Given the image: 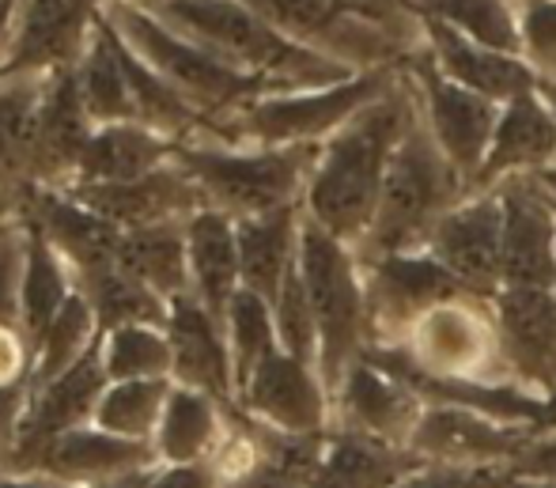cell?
<instances>
[{
    "label": "cell",
    "mask_w": 556,
    "mask_h": 488,
    "mask_svg": "<svg viewBox=\"0 0 556 488\" xmlns=\"http://www.w3.org/2000/svg\"><path fill=\"white\" fill-rule=\"evenodd\" d=\"M99 341V318L91 311V303L84 292H73L68 303L61 306V314L50 322V329L42 334V341L35 345V367H30V387H46L50 379H58L61 372L76 364L91 345Z\"/></svg>",
    "instance_id": "39"
},
{
    "label": "cell",
    "mask_w": 556,
    "mask_h": 488,
    "mask_svg": "<svg viewBox=\"0 0 556 488\" xmlns=\"http://www.w3.org/2000/svg\"><path fill=\"white\" fill-rule=\"evenodd\" d=\"M99 356H103L106 379L132 383V379H170V341L163 326H117L99 334Z\"/></svg>",
    "instance_id": "37"
},
{
    "label": "cell",
    "mask_w": 556,
    "mask_h": 488,
    "mask_svg": "<svg viewBox=\"0 0 556 488\" xmlns=\"http://www.w3.org/2000/svg\"><path fill=\"white\" fill-rule=\"evenodd\" d=\"M148 12H155L190 42L205 46L231 68L257 76L277 91L330 88L356 76V68L280 35L273 23H265L239 0H160Z\"/></svg>",
    "instance_id": "2"
},
{
    "label": "cell",
    "mask_w": 556,
    "mask_h": 488,
    "mask_svg": "<svg viewBox=\"0 0 556 488\" xmlns=\"http://www.w3.org/2000/svg\"><path fill=\"white\" fill-rule=\"evenodd\" d=\"M76 84H80L84 107H88L96 125L137 122V107H132V91H129V80H125L117 35L111 23H106L103 8H99L96 35H91L88 50L76 61Z\"/></svg>",
    "instance_id": "32"
},
{
    "label": "cell",
    "mask_w": 556,
    "mask_h": 488,
    "mask_svg": "<svg viewBox=\"0 0 556 488\" xmlns=\"http://www.w3.org/2000/svg\"><path fill=\"white\" fill-rule=\"evenodd\" d=\"M73 280H76V292H84L91 311H96L99 334L117 326H137V322H144V326H167L170 303L155 296L148 285H140L122 262L91 270Z\"/></svg>",
    "instance_id": "34"
},
{
    "label": "cell",
    "mask_w": 556,
    "mask_h": 488,
    "mask_svg": "<svg viewBox=\"0 0 556 488\" xmlns=\"http://www.w3.org/2000/svg\"><path fill=\"white\" fill-rule=\"evenodd\" d=\"M425 250L477 299L492 303L504 288V201H500V190H477L462 204H454Z\"/></svg>",
    "instance_id": "12"
},
{
    "label": "cell",
    "mask_w": 556,
    "mask_h": 488,
    "mask_svg": "<svg viewBox=\"0 0 556 488\" xmlns=\"http://www.w3.org/2000/svg\"><path fill=\"white\" fill-rule=\"evenodd\" d=\"M402 76L409 84L413 99H417L425 129L432 133V140L443 148V155L466 175L469 190H473V178L481 171L484 155H489L492 133H496L500 122V102L446 80L435 68V61L428 58L425 46L402 61Z\"/></svg>",
    "instance_id": "8"
},
{
    "label": "cell",
    "mask_w": 556,
    "mask_h": 488,
    "mask_svg": "<svg viewBox=\"0 0 556 488\" xmlns=\"http://www.w3.org/2000/svg\"><path fill=\"white\" fill-rule=\"evenodd\" d=\"M402 76V65L364 68L330 88L277 91L247 102L227 117L205 122L198 140L216 145H247V148H292V145H326L337 129L352 122L364 107L382 99Z\"/></svg>",
    "instance_id": "3"
},
{
    "label": "cell",
    "mask_w": 556,
    "mask_h": 488,
    "mask_svg": "<svg viewBox=\"0 0 556 488\" xmlns=\"http://www.w3.org/2000/svg\"><path fill=\"white\" fill-rule=\"evenodd\" d=\"M103 15L111 20L114 35L144 61L148 68L163 76L178 96H186L193 107L205 114V122L213 117H227L235 110H242L247 102L277 96V88L257 76H247L239 68H231L216 53H208L205 46L190 42L186 35L170 30L155 12L129 0H103Z\"/></svg>",
    "instance_id": "7"
},
{
    "label": "cell",
    "mask_w": 556,
    "mask_h": 488,
    "mask_svg": "<svg viewBox=\"0 0 556 488\" xmlns=\"http://www.w3.org/2000/svg\"><path fill=\"white\" fill-rule=\"evenodd\" d=\"M163 329H167L170 356H175L170 375H175L178 387H193L227 405L235 398V364L231 349H227L224 322L190 292L170 299V314Z\"/></svg>",
    "instance_id": "23"
},
{
    "label": "cell",
    "mask_w": 556,
    "mask_h": 488,
    "mask_svg": "<svg viewBox=\"0 0 556 488\" xmlns=\"http://www.w3.org/2000/svg\"><path fill=\"white\" fill-rule=\"evenodd\" d=\"M96 129L99 125L91 122L80 96V84H76V65L46 76V96L35 140V183L65 190L76 178L80 155Z\"/></svg>",
    "instance_id": "24"
},
{
    "label": "cell",
    "mask_w": 556,
    "mask_h": 488,
    "mask_svg": "<svg viewBox=\"0 0 556 488\" xmlns=\"http://www.w3.org/2000/svg\"><path fill=\"white\" fill-rule=\"evenodd\" d=\"M349 20L364 23V27L382 30L387 38H394L402 50H420V15L413 8V0H333Z\"/></svg>",
    "instance_id": "42"
},
{
    "label": "cell",
    "mask_w": 556,
    "mask_h": 488,
    "mask_svg": "<svg viewBox=\"0 0 556 488\" xmlns=\"http://www.w3.org/2000/svg\"><path fill=\"white\" fill-rule=\"evenodd\" d=\"M417 117V99H413L405 76H397L387 96L359 110L344 129H337L318 148L307 197H303V216L330 232L333 239L359 250V242L375 224V212H379L390 160Z\"/></svg>",
    "instance_id": "1"
},
{
    "label": "cell",
    "mask_w": 556,
    "mask_h": 488,
    "mask_svg": "<svg viewBox=\"0 0 556 488\" xmlns=\"http://www.w3.org/2000/svg\"><path fill=\"white\" fill-rule=\"evenodd\" d=\"M504 201V288H553L556 204L530 178L496 186Z\"/></svg>",
    "instance_id": "21"
},
{
    "label": "cell",
    "mask_w": 556,
    "mask_h": 488,
    "mask_svg": "<svg viewBox=\"0 0 556 488\" xmlns=\"http://www.w3.org/2000/svg\"><path fill=\"white\" fill-rule=\"evenodd\" d=\"M129 4H140V8H155L160 0H129Z\"/></svg>",
    "instance_id": "52"
},
{
    "label": "cell",
    "mask_w": 556,
    "mask_h": 488,
    "mask_svg": "<svg viewBox=\"0 0 556 488\" xmlns=\"http://www.w3.org/2000/svg\"><path fill=\"white\" fill-rule=\"evenodd\" d=\"M469 193L473 190H469L466 175L446 160L443 148L417 117L390 160L387 183L379 193V212H375L371 232L359 242L356 254L379 258L425 250L440 220Z\"/></svg>",
    "instance_id": "4"
},
{
    "label": "cell",
    "mask_w": 556,
    "mask_h": 488,
    "mask_svg": "<svg viewBox=\"0 0 556 488\" xmlns=\"http://www.w3.org/2000/svg\"><path fill=\"white\" fill-rule=\"evenodd\" d=\"M556 163V114L549 91L534 88L527 96L511 99L500 107V122L492 133L489 155L473 178L477 190H496L511 178L542 175Z\"/></svg>",
    "instance_id": "19"
},
{
    "label": "cell",
    "mask_w": 556,
    "mask_h": 488,
    "mask_svg": "<svg viewBox=\"0 0 556 488\" xmlns=\"http://www.w3.org/2000/svg\"><path fill=\"white\" fill-rule=\"evenodd\" d=\"M239 4H247L265 23H273L292 42L311 46V50L326 53V58L341 61L356 73L402 65L409 58V50H402L382 30L349 20L333 0H239Z\"/></svg>",
    "instance_id": "11"
},
{
    "label": "cell",
    "mask_w": 556,
    "mask_h": 488,
    "mask_svg": "<svg viewBox=\"0 0 556 488\" xmlns=\"http://www.w3.org/2000/svg\"><path fill=\"white\" fill-rule=\"evenodd\" d=\"M155 462V451L144 439H122L103 428H73L65 436L38 447L23 470H38L58 481L103 485L125 474H140Z\"/></svg>",
    "instance_id": "25"
},
{
    "label": "cell",
    "mask_w": 556,
    "mask_h": 488,
    "mask_svg": "<svg viewBox=\"0 0 556 488\" xmlns=\"http://www.w3.org/2000/svg\"><path fill=\"white\" fill-rule=\"evenodd\" d=\"M519 4H522V0H519Z\"/></svg>",
    "instance_id": "59"
},
{
    "label": "cell",
    "mask_w": 556,
    "mask_h": 488,
    "mask_svg": "<svg viewBox=\"0 0 556 488\" xmlns=\"http://www.w3.org/2000/svg\"><path fill=\"white\" fill-rule=\"evenodd\" d=\"M84 209L99 212L122 232H137V227L155 224H186L193 212L205 209L198 183L178 160L163 163L152 175H140L132 183H106V186H68Z\"/></svg>",
    "instance_id": "17"
},
{
    "label": "cell",
    "mask_w": 556,
    "mask_h": 488,
    "mask_svg": "<svg viewBox=\"0 0 556 488\" xmlns=\"http://www.w3.org/2000/svg\"><path fill=\"white\" fill-rule=\"evenodd\" d=\"M23 270H27V232L0 227V326L23 334Z\"/></svg>",
    "instance_id": "44"
},
{
    "label": "cell",
    "mask_w": 556,
    "mask_h": 488,
    "mask_svg": "<svg viewBox=\"0 0 556 488\" xmlns=\"http://www.w3.org/2000/svg\"><path fill=\"white\" fill-rule=\"evenodd\" d=\"M224 334H227V349H231V364H235V398H239L242 383L257 372V364L280 349L273 303L254 296L250 288H239L224 314Z\"/></svg>",
    "instance_id": "38"
},
{
    "label": "cell",
    "mask_w": 556,
    "mask_h": 488,
    "mask_svg": "<svg viewBox=\"0 0 556 488\" xmlns=\"http://www.w3.org/2000/svg\"><path fill=\"white\" fill-rule=\"evenodd\" d=\"M519 42H522V61L545 84L556 80V0H522Z\"/></svg>",
    "instance_id": "43"
},
{
    "label": "cell",
    "mask_w": 556,
    "mask_h": 488,
    "mask_svg": "<svg viewBox=\"0 0 556 488\" xmlns=\"http://www.w3.org/2000/svg\"><path fill=\"white\" fill-rule=\"evenodd\" d=\"M186 258H190V292L201 306L224 322L235 292L242 288L239 227L220 209H201L186 220Z\"/></svg>",
    "instance_id": "26"
},
{
    "label": "cell",
    "mask_w": 556,
    "mask_h": 488,
    "mask_svg": "<svg viewBox=\"0 0 556 488\" xmlns=\"http://www.w3.org/2000/svg\"><path fill=\"white\" fill-rule=\"evenodd\" d=\"M0 488H53V485H0Z\"/></svg>",
    "instance_id": "53"
},
{
    "label": "cell",
    "mask_w": 556,
    "mask_h": 488,
    "mask_svg": "<svg viewBox=\"0 0 556 488\" xmlns=\"http://www.w3.org/2000/svg\"><path fill=\"white\" fill-rule=\"evenodd\" d=\"M413 8L417 15L440 20L473 42L522 58L519 0H413Z\"/></svg>",
    "instance_id": "36"
},
{
    "label": "cell",
    "mask_w": 556,
    "mask_h": 488,
    "mask_svg": "<svg viewBox=\"0 0 556 488\" xmlns=\"http://www.w3.org/2000/svg\"><path fill=\"white\" fill-rule=\"evenodd\" d=\"M394 349H405V356L428 375L511 383L500 364L492 303H481V299H454V303L435 306Z\"/></svg>",
    "instance_id": "10"
},
{
    "label": "cell",
    "mask_w": 556,
    "mask_h": 488,
    "mask_svg": "<svg viewBox=\"0 0 556 488\" xmlns=\"http://www.w3.org/2000/svg\"><path fill=\"white\" fill-rule=\"evenodd\" d=\"M155 477L152 474H125V477H114V481H103V485H91V488H152Z\"/></svg>",
    "instance_id": "49"
},
{
    "label": "cell",
    "mask_w": 556,
    "mask_h": 488,
    "mask_svg": "<svg viewBox=\"0 0 556 488\" xmlns=\"http://www.w3.org/2000/svg\"><path fill=\"white\" fill-rule=\"evenodd\" d=\"M359 262L367 280V306H371V345H402L409 329L435 306L454 299H477L428 250L359 258Z\"/></svg>",
    "instance_id": "9"
},
{
    "label": "cell",
    "mask_w": 556,
    "mask_h": 488,
    "mask_svg": "<svg viewBox=\"0 0 556 488\" xmlns=\"http://www.w3.org/2000/svg\"><path fill=\"white\" fill-rule=\"evenodd\" d=\"M553 303H556V280H553Z\"/></svg>",
    "instance_id": "57"
},
{
    "label": "cell",
    "mask_w": 556,
    "mask_h": 488,
    "mask_svg": "<svg viewBox=\"0 0 556 488\" xmlns=\"http://www.w3.org/2000/svg\"><path fill=\"white\" fill-rule=\"evenodd\" d=\"M515 477L504 466H440L428 462L394 488H507Z\"/></svg>",
    "instance_id": "45"
},
{
    "label": "cell",
    "mask_w": 556,
    "mask_h": 488,
    "mask_svg": "<svg viewBox=\"0 0 556 488\" xmlns=\"http://www.w3.org/2000/svg\"><path fill=\"white\" fill-rule=\"evenodd\" d=\"M530 183H534L538 190H542L556 204V163H553V167H545L542 175H530Z\"/></svg>",
    "instance_id": "50"
},
{
    "label": "cell",
    "mask_w": 556,
    "mask_h": 488,
    "mask_svg": "<svg viewBox=\"0 0 556 488\" xmlns=\"http://www.w3.org/2000/svg\"><path fill=\"white\" fill-rule=\"evenodd\" d=\"M300 277L318 326V372H323V383L333 398L344 372L371 349V306H367L364 262H359L356 247L333 239L330 232H323L303 216Z\"/></svg>",
    "instance_id": "6"
},
{
    "label": "cell",
    "mask_w": 556,
    "mask_h": 488,
    "mask_svg": "<svg viewBox=\"0 0 556 488\" xmlns=\"http://www.w3.org/2000/svg\"><path fill=\"white\" fill-rule=\"evenodd\" d=\"M224 447L220 401L193 387H170L163 421L155 428V454L170 466H198Z\"/></svg>",
    "instance_id": "31"
},
{
    "label": "cell",
    "mask_w": 556,
    "mask_h": 488,
    "mask_svg": "<svg viewBox=\"0 0 556 488\" xmlns=\"http://www.w3.org/2000/svg\"><path fill=\"white\" fill-rule=\"evenodd\" d=\"M420 38H425L428 58L435 61V68H440L446 80L500 102V107L527 96V91H534V88H545V80L522 58L473 42V38L458 35V30L446 27L440 20L420 15Z\"/></svg>",
    "instance_id": "22"
},
{
    "label": "cell",
    "mask_w": 556,
    "mask_h": 488,
    "mask_svg": "<svg viewBox=\"0 0 556 488\" xmlns=\"http://www.w3.org/2000/svg\"><path fill=\"white\" fill-rule=\"evenodd\" d=\"M106 387H111V379H106V367L96 341L68 372H61L46 387L30 390L27 413H23L20 431H15V466L23 470V462L38 447L50 443V439L65 436L73 428H84V421L96 416L99 398L106 393Z\"/></svg>",
    "instance_id": "20"
},
{
    "label": "cell",
    "mask_w": 556,
    "mask_h": 488,
    "mask_svg": "<svg viewBox=\"0 0 556 488\" xmlns=\"http://www.w3.org/2000/svg\"><path fill=\"white\" fill-rule=\"evenodd\" d=\"M117 262L148 285L160 299L190 296V258H186V224H155L122 235Z\"/></svg>",
    "instance_id": "33"
},
{
    "label": "cell",
    "mask_w": 556,
    "mask_h": 488,
    "mask_svg": "<svg viewBox=\"0 0 556 488\" xmlns=\"http://www.w3.org/2000/svg\"><path fill=\"white\" fill-rule=\"evenodd\" d=\"M542 431H556V393L549 398V421H545V428ZM542 431H538V436H542Z\"/></svg>",
    "instance_id": "51"
},
{
    "label": "cell",
    "mask_w": 556,
    "mask_h": 488,
    "mask_svg": "<svg viewBox=\"0 0 556 488\" xmlns=\"http://www.w3.org/2000/svg\"><path fill=\"white\" fill-rule=\"evenodd\" d=\"M170 398L167 379H132V383H111L99 398L96 428L111 431L122 439H144L160 428L163 405Z\"/></svg>",
    "instance_id": "40"
},
{
    "label": "cell",
    "mask_w": 556,
    "mask_h": 488,
    "mask_svg": "<svg viewBox=\"0 0 556 488\" xmlns=\"http://www.w3.org/2000/svg\"><path fill=\"white\" fill-rule=\"evenodd\" d=\"M522 485H530V488H556V485H534V481H522Z\"/></svg>",
    "instance_id": "55"
},
{
    "label": "cell",
    "mask_w": 556,
    "mask_h": 488,
    "mask_svg": "<svg viewBox=\"0 0 556 488\" xmlns=\"http://www.w3.org/2000/svg\"><path fill=\"white\" fill-rule=\"evenodd\" d=\"M178 152V140L152 133L140 122L99 125L91 133L88 148L80 155V167L68 186H106V183H132L140 175H152ZM65 186V190H68Z\"/></svg>",
    "instance_id": "28"
},
{
    "label": "cell",
    "mask_w": 556,
    "mask_h": 488,
    "mask_svg": "<svg viewBox=\"0 0 556 488\" xmlns=\"http://www.w3.org/2000/svg\"><path fill=\"white\" fill-rule=\"evenodd\" d=\"M27 232V270H23V337L30 341V352L42 341V334L50 329V322L61 314V306L68 303L73 288V273H68L65 258L53 250V242L46 239L38 227L23 224Z\"/></svg>",
    "instance_id": "35"
},
{
    "label": "cell",
    "mask_w": 556,
    "mask_h": 488,
    "mask_svg": "<svg viewBox=\"0 0 556 488\" xmlns=\"http://www.w3.org/2000/svg\"><path fill=\"white\" fill-rule=\"evenodd\" d=\"M420 466L428 462L409 447L382 443L364 431L333 428L311 488H394Z\"/></svg>",
    "instance_id": "27"
},
{
    "label": "cell",
    "mask_w": 556,
    "mask_h": 488,
    "mask_svg": "<svg viewBox=\"0 0 556 488\" xmlns=\"http://www.w3.org/2000/svg\"><path fill=\"white\" fill-rule=\"evenodd\" d=\"M515 481L556 485V431H542L527 443V451L511 462Z\"/></svg>",
    "instance_id": "46"
},
{
    "label": "cell",
    "mask_w": 556,
    "mask_h": 488,
    "mask_svg": "<svg viewBox=\"0 0 556 488\" xmlns=\"http://www.w3.org/2000/svg\"><path fill=\"white\" fill-rule=\"evenodd\" d=\"M242 416L288 436H326L333 431V398L323 372L277 349L257 364V372L239 390Z\"/></svg>",
    "instance_id": "13"
},
{
    "label": "cell",
    "mask_w": 556,
    "mask_h": 488,
    "mask_svg": "<svg viewBox=\"0 0 556 488\" xmlns=\"http://www.w3.org/2000/svg\"><path fill=\"white\" fill-rule=\"evenodd\" d=\"M46 76H0V201L35 186V140Z\"/></svg>",
    "instance_id": "30"
},
{
    "label": "cell",
    "mask_w": 556,
    "mask_h": 488,
    "mask_svg": "<svg viewBox=\"0 0 556 488\" xmlns=\"http://www.w3.org/2000/svg\"><path fill=\"white\" fill-rule=\"evenodd\" d=\"M507 488H530V485H522V481H511V485H507Z\"/></svg>",
    "instance_id": "56"
},
{
    "label": "cell",
    "mask_w": 556,
    "mask_h": 488,
    "mask_svg": "<svg viewBox=\"0 0 556 488\" xmlns=\"http://www.w3.org/2000/svg\"><path fill=\"white\" fill-rule=\"evenodd\" d=\"M103 0H20L0 76H50L84 58Z\"/></svg>",
    "instance_id": "14"
},
{
    "label": "cell",
    "mask_w": 556,
    "mask_h": 488,
    "mask_svg": "<svg viewBox=\"0 0 556 488\" xmlns=\"http://www.w3.org/2000/svg\"><path fill=\"white\" fill-rule=\"evenodd\" d=\"M534 436L538 431L527 424H507L458 405H428L409 439V451H417L425 462H440V466L511 470V462L527 451Z\"/></svg>",
    "instance_id": "16"
},
{
    "label": "cell",
    "mask_w": 556,
    "mask_h": 488,
    "mask_svg": "<svg viewBox=\"0 0 556 488\" xmlns=\"http://www.w3.org/2000/svg\"><path fill=\"white\" fill-rule=\"evenodd\" d=\"M500 364L515 387L556 393V303L553 288H500L492 299Z\"/></svg>",
    "instance_id": "15"
},
{
    "label": "cell",
    "mask_w": 556,
    "mask_h": 488,
    "mask_svg": "<svg viewBox=\"0 0 556 488\" xmlns=\"http://www.w3.org/2000/svg\"><path fill=\"white\" fill-rule=\"evenodd\" d=\"M152 488H224V481L208 462H198V466H170L167 474L155 477Z\"/></svg>",
    "instance_id": "47"
},
{
    "label": "cell",
    "mask_w": 556,
    "mask_h": 488,
    "mask_svg": "<svg viewBox=\"0 0 556 488\" xmlns=\"http://www.w3.org/2000/svg\"><path fill=\"white\" fill-rule=\"evenodd\" d=\"M318 148L323 145L247 148L216 145V140H186V145H178L175 160L198 183L205 209H220L231 220H250L303 204Z\"/></svg>",
    "instance_id": "5"
},
{
    "label": "cell",
    "mask_w": 556,
    "mask_h": 488,
    "mask_svg": "<svg viewBox=\"0 0 556 488\" xmlns=\"http://www.w3.org/2000/svg\"><path fill=\"white\" fill-rule=\"evenodd\" d=\"M15 8L20 0H0V68H4V53L12 42V27H15Z\"/></svg>",
    "instance_id": "48"
},
{
    "label": "cell",
    "mask_w": 556,
    "mask_h": 488,
    "mask_svg": "<svg viewBox=\"0 0 556 488\" xmlns=\"http://www.w3.org/2000/svg\"><path fill=\"white\" fill-rule=\"evenodd\" d=\"M549 91V102H553V114H556V88H545Z\"/></svg>",
    "instance_id": "54"
},
{
    "label": "cell",
    "mask_w": 556,
    "mask_h": 488,
    "mask_svg": "<svg viewBox=\"0 0 556 488\" xmlns=\"http://www.w3.org/2000/svg\"><path fill=\"white\" fill-rule=\"evenodd\" d=\"M428 401L371 360H356L333 393V428L409 447Z\"/></svg>",
    "instance_id": "18"
},
{
    "label": "cell",
    "mask_w": 556,
    "mask_h": 488,
    "mask_svg": "<svg viewBox=\"0 0 556 488\" xmlns=\"http://www.w3.org/2000/svg\"><path fill=\"white\" fill-rule=\"evenodd\" d=\"M239 227V265L242 288L262 299H277L285 280L300 265V239H303V204L265 216L235 220Z\"/></svg>",
    "instance_id": "29"
},
{
    "label": "cell",
    "mask_w": 556,
    "mask_h": 488,
    "mask_svg": "<svg viewBox=\"0 0 556 488\" xmlns=\"http://www.w3.org/2000/svg\"><path fill=\"white\" fill-rule=\"evenodd\" d=\"M273 318H277L280 349H285L288 356L303 360V364L318 367V326H315L307 288H303L300 265H295V273L285 280L280 296L273 299Z\"/></svg>",
    "instance_id": "41"
},
{
    "label": "cell",
    "mask_w": 556,
    "mask_h": 488,
    "mask_svg": "<svg viewBox=\"0 0 556 488\" xmlns=\"http://www.w3.org/2000/svg\"><path fill=\"white\" fill-rule=\"evenodd\" d=\"M545 88H556V80H549V84H545Z\"/></svg>",
    "instance_id": "58"
}]
</instances>
